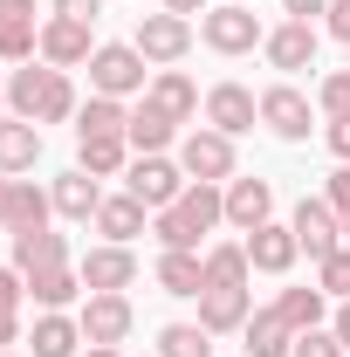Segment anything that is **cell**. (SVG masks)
Masks as SVG:
<instances>
[{"label": "cell", "mask_w": 350, "mask_h": 357, "mask_svg": "<svg viewBox=\"0 0 350 357\" xmlns=\"http://www.w3.org/2000/svg\"><path fill=\"white\" fill-rule=\"evenodd\" d=\"M89 83H96V96L151 89V83H144V55H137L131 42H103V48H96V55H89Z\"/></svg>", "instance_id": "277c9868"}, {"label": "cell", "mask_w": 350, "mask_h": 357, "mask_svg": "<svg viewBox=\"0 0 350 357\" xmlns=\"http://www.w3.org/2000/svg\"><path fill=\"white\" fill-rule=\"evenodd\" d=\"M206 337H213V330H199V323H172V330L158 337V357H213Z\"/></svg>", "instance_id": "e575fe53"}, {"label": "cell", "mask_w": 350, "mask_h": 357, "mask_svg": "<svg viewBox=\"0 0 350 357\" xmlns=\"http://www.w3.org/2000/svg\"><path fill=\"white\" fill-rule=\"evenodd\" d=\"M89 357H124V351H117V344H89Z\"/></svg>", "instance_id": "7dc6e473"}, {"label": "cell", "mask_w": 350, "mask_h": 357, "mask_svg": "<svg viewBox=\"0 0 350 357\" xmlns=\"http://www.w3.org/2000/svg\"><path fill=\"white\" fill-rule=\"evenodd\" d=\"M254 117H261V103H254L241 83H220L213 96H206V124H213V131H227V137L254 131Z\"/></svg>", "instance_id": "4fadbf2b"}, {"label": "cell", "mask_w": 350, "mask_h": 357, "mask_svg": "<svg viewBox=\"0 0 350 357\" xmlns=\"http://www.w3.org/2000/svg\"><path fill=\"white\" fill-rule=\"evenodd\" d=\"M55 14H69V21H96L103 0H55Z\"/></svg>", "instance_id": "60d3db41"}, {"label": "cell", "mask_w": 350, "mask_h": 357, "mask_svg": "<svg viewBox=\"0 0 350 357\" xmlns=\"http://www.w3.org/2000/svg\"><path fill=\"white\" fill-rule=\"evenodd\" d=\"M185 185H192V178L178 172L172 158H137V165H131V199H144L151 213H165V206H172Z\"/></svg>", "instance_id": "9c48e42d"}, {"label": "cell", "mask_w": 350, "mask_h": 357, "mask_svg": "<svg viewBox=\"0 0 350 357\" xmlns=\"http://www.w3.org/2000/svg\"><path fill=\"white\" fill-rule=\"evenodd\" d=\"M48 199H55V213H69V220H96V206H103V192H96V178H89L83 165L55 178V192H48Z\"/></svg>", "instance_id": "603a6c76"}, {"label": "cell", "mask_w": 350, "mask_h": 357, "mask_svg": "<svg viewBox=\"0 0 350 357\" xmlns=\"http://www.w3.org/2000/svg\"><path fill=\"white\" fill-rule=\"evenodd\" d=\"M323 28H330V35H344V42H350V0H330V14H323Z\"/></svg>", "instance_id": "b9f144b4"}, {"label": "cell", "mask_w": 350, "mask_h": 357, "mask_svg": "<svg viewBox=\"0 0 350 357\" xmlns=\"http://www.w3.org/2000/svg\"><path fill=\"white\" fill-rule=\"evenodd\" d=\"M289 227H296V241H303L316 261L344 248V220H337V206H330V199H309V192H303V206H296V220H289Z\"/></svg>", "instance_id": "ba28073f"}, {"label": "cell", "mask_w": 350, "mask_h": 357, "mask_svg": "<svg viewBox=\"0 0 350 357\" xmlns=\"http://www.w3.org/2000/svg\"><path fill=\"white\" fill-rule=\"evenodd\" d=\"M261 48H268V62H275V69H316V28H309V21L275 28Z\"/></svg>", "instance_id": "ffe728a7"}, {"label": "cell", "mask_w": 350, "mask_h": 357, "mask_svg": "<svg viewBox=\"0 0 350 357\" xmlns=\"http://www.w3.org/2000/svg\"><path fill=\"white\" fill-rule=\"evenodd\" d=\"M337 337H344V351H350V303L337 310Z\"/></svg>", "instance_id": "f6af8a7d"}, {"label": "cell", "mask_w": 350, "mask_h": 357, "mask_svg": "<svg viewBox=\"0 0 350 357\" xmlns=\"http://www.w3.org/2000/svg\"><path fill=\"white\" fill-rule=\"evenodd\" d=\"M7 199H14V178H0V227H7Z\"/></svg>", "instance_id": "bcb514c9"}, {"label": "cell", "mask_w": 350, "mask_h": 357, "mask_svg": "<svg viewBox=\"0 0 350 357\" xmlns=\"http://www.w3.org/2000/svg\"><path fill=\"white\" fill-rule=\"evenodd\" d=\"M0 103H7V89H0Z\"/></svg>", "instance_id": "c3c4849f"}, {"label": "cell", "mask_w": 350, "mask_h": 357, "mask_svg": "<svg viewBox=\"0 0 350 357\" xmlns=\"http://www.w3.org/2000/svg\"><path fill=\"white\" fill-rule=\"evenodd\" d=\"M14 268H21V275L69 268V241H62V234H48V227H35V234H14Z\"/></svg>", "instance_id": "ac0fdd59"}, {"label": "cell", "mask_w": 350, "mask_h": 357, "mask_svg": "<svg viewBox=\"0 0 350 357\" xmlns=\"http://www.w3.org/2000/svg\"><path fill=\"white\" fill-rule=\"evenodd\" d=\"M76 275H83V289H96V296H124V289L137 282V255H131V248H117V241H103V248H89V255H83Z\"/></svg>", "instance_id": "5b68a950"}, {"label": "cell", "mask_w": 350, "mask_h": 357, "mask_svg": "<svg viewBox=\"0 0 350 357\" xmlns=\"http://www.w3.org/2000/svg\"><path fill=\"white\" fill-rule=\"evenodd\" d=\"M21 289H28V275L21 268H0V351L21 337Z\"/></svg>", "instance_id": "d6a6232c"}, {"label": "cell", "mask_w": 350, "mask_h": 357, "mask_svg": "<svg viewBox=\"0 0 350 357\" xmlns=\"http://www.w3.org/2000/svg\"><path fill=\"white\" fill-rule=\"evenodd\" d=\"M316 103H323L330 117H350V69H337V76H323V89H316Z\"/></svg>", "instance_id": "74e56055"}, {"label": "cell", "mask_w": 350, "mask_h": 357, "mask_svg": "<svg viewBox=\"0 0 350 357\" xmlns=\"http://www.w3.org/2000/svg\"><path fill=\"white\" fill-rule=\"evenodd\" d=\"M42 55L55 62V69H76V62H89V55H96V48H89V21L48 14V21H42Z\"/></svg>", "instance_id": "30bf717a"}, {"label": "cell", "mask_w": 350, "mask_h": 357, "mask_svg": "<svg viewBox=\"0 0 350 357\" xmlns=\"http://www.w3.org/2000/svg\"><path fill=\"white\" fill-rule=\"evenodd\" d=\"M296 255H303V241H296V227H254L248 234V261L261 268V275H289L296 268Z\"/></svg>", "instance_id": "8fae6325"}, {"label": "cell", "mask_w": 350, "mask_h": 357, "mask_svg": "<svg viewBox=\"0 0 350 357\" xmlns=\"http://www.w3.org/2000/svg\"><path fill=\"white\" fill-rule=\"evenodd\" d=\"M268 213H275V185H268V178H234V185H227V220L241 227V234L268 227Z\"/></svg>", "instance_id": "5bb4252c"}, {"label": "cell", "mask_w": 350, "mask_h": 357, "mask_svg": "<svg viewBox=\"0 0 350 357\" xmlns=\"http://www.w3.org/2000/svg\"><path fill=\"white\" fill-rule=\"evenodd\" d=\"M220 220H227V192H220V185H206V178H192L172 206L151 220V234H158L165 248H199V234H213Z\"/></svg>", "instance_id": "6da1fadb"}, {"label": "cell", "mask_w": 350, "mask_h": 357, "mask_svg": "<svg viewBox=\"0 0 350 357\" xmlns=\"http://www.w3.org/2000/svg\"><path fill=\"white\" fill-rule=\"evenodd\" d=\"M131 131V110H124V96H89L83 103V124L76 137H124Z\"/></svg>", "instance_id": "83f0119b"}, {"label": "cell", "mask_w": 350, "mask_h": 357, "mask_svg": "<svg viewBox=\"0 0 350 357\" xmlns=\"http://www.w3.org/2000/svg\"><path fill=\"white\" fill-rule=\"evenodd\" d=\"M323 199L337 206V220H344V234H350V165H344L337 178H330V192H323Z\"/></svg>", "instance_id": "f35d334b"}, {"label": "cell", "mask_w": 350, "mask_h": 357, "mask_svg": "<svg viewBox=\"0 0 350 357\" xmlns=\"http://www.w3.org/2000/svg\"><path fill=\"white\" fill-rule=\"evenodd\" d=\"M144 213H151L144 199L117 192V199H103V206H96V234H103V241H117V248H131L137 234H144Z\"/></svg>", "instance_id": "e0dca14e"}, {"label": "cell", "mask_w": 350, "mask_h": 357, "mask_svg": "<svg viewBox=\"0 0 350 357\" xmlns=\"http://www.w3.org/2000/svg\"><path fill=\"white\" fill-rule=\"evenodd\" d=\"M323 137H330V151L350 165V117H330V131H323Z\"/></svg>", "instance_id": "ab89813d"}, {"label": "cell", "mask_w": 350, "mask_h": 357, "mask_svg": "<svg viewBox=\"0 0 350 357\" xmlns=\"http://www.w3.org/2000/svg\"><path fill=\"white\" fill-rule=\"evenodd\" d=\"M35 357H76V344H83V323H69L62 310H48L42 323H35Z\"/></svg>", "instance_id": "f546056e"}, {"label": "cell", "mask_w": 350, "mask_h": 357, "mask_svg": "<svg viewBox=\"0 0 350 357\" xmlns=\"http://www.w3.org/2000/svg\"><path fill=\"white\" fill-rule=\"evenodd\" d=\"M48 199L35 178H14V199H7V234H35V227H48Z\"/></svg>", "instance_id": "4316f807"}, {"label": "cell", "mask_w": 350, "mask_h": 357, "mask_svg": "<svg viewBox=\"0 0 350 357\" xmlns=\"http://www.w3.org/2000/svg\"><path fill=\"white\" fill-rule=\"evenodd\" d=\"M76 165L89 178H110L131 165V137H76Z\"/></svg>", "instance_id": "484cf974"}, {"label": "cell", "mask_w": 350, "mask_h": 357, "mask_svg": "<svg viewBox=\"0 0 350 357\" xmlns=\"http://www.w3.org/2000/svg\"><path fill=\"white\" fill-rule=\"evenodd\" d=\"M165 14H206V0H165Z\"/></svg>", "instance_id": "ee69618b"}, {"label": "cell", "mask_w": 350, "mask_h": 357, "mask_svg": "<svg viewBox=\"0 0 350 357\" xmlns=\"http://www.w3.org/2000/svg\"><path fill=\"white\" fill-rule=\"evenodd\" d=\"M0 357H14V351H0Z\"/></svg>", "instance_id": "681fc988"}, {"label": "cell", "mask_w": 350, "mask_h": 357, "mask_svg": "<svg viewBox=\"0 0 350 357\" xmlns=\"http://www.w3.org/2000/svg\"><path fill=\"white\" fill-rule=\"evenodd\" d=\"M131 48L144 55V62H178V55L192 48V21H185V14H144Z\"/></svg>", "instance_id": "52a82bcc"}, {"label": "cell", "mask_w": 350, "mask_h": 357, "mask_svg": "<svg viewBox=\"0 0 350 357\" xmlns=\"http://www.w3.org/2000/svg\"><path fill=\"white\" fill-rule=\"evenodd\" d=\"M199 42L213 48V55H248V48L268 42V35H261V21H254L248 0H227V7H213V14H199Z\"/></svg>", "instance_id": "3957f363"}, {"label": "cell", "mask_w": 350, "mask_h": 357, "mask_svg": "<svg viewBox=\"0 0 350 357\" xmlns=\"http://www.w3.org/2000/svg\"><path fill=\"white\" fill-rule=\"evenodd\" d=\"M35 158H42V131L28 117H7L0 124V172H28Z\"/></svg>", "instance_id": "d4e9b609"}, {"label": "cell", "mask_w": 350, "mask_h": 357, "mask_svg": "<svg viewBox=\"0 0 350 357\" xmlns=\"http://www.w3.org/2000/svg\"><path fill=\"white\" fill-rule=\"evenodd\" d=\"M172 117H165V110H158V103H144V110H131V144H137V158H158V151H165V144H172Z\"/></svg>", "instance_id": "f1b7e54d"}, {"label": "cell", "mask_w": 350, "mask_h": 357, "mask_svg": "<svg viewBox=\"0 0 350 357\" xmlns=\"http://www.w3.org/2000/svg\"><path fill=\"white\" fill-rule=\"evenodd\" d=\"M289 351H296V330L282 323V310H275V303L248 316V357H289Z\"/></svg>", "instance_id": "7402d4cb"}, {"label": "cell", "mask_w": 350, "mask_h": 357, "mask_svg": "<svg viewBox=\"0 0 350 357\" xmlns=\"http://www.w3.org/2000/svg\"><path fill=\"white\" fill-rule=\"evenodd\" d=\"M261 124L275 137H289V144H296V137H309V96L303 89H289V83H275L261 96Z\"/></svg>", "instance_id": "7c38bea8"}, {"label": "cell", "mask_w": 350, "mask_h": 357, "mask_svg": "<svg viewBox=\"0 0 350 357\" xmlns=\"http://www.w3.org/2000/svg\"><path fill=\"white\" fill-rule=\"evenodd\" d=\"M248 248H206V289H248Z\"/></svg>", "instance_id": "1f68e13d"}, {"label": "cell", "mask_w": 350, "mask_h": 357, "mask_svg": "<svg viewBox=\"0 0 350 357\" xmlns=\"http://www.w3.org/2000/svg\"><path fill=\"white\" fill-rule=\"evenodd\" d=\"M289 357H350V351H344V337H337V330H303Z\"/></svg>", "instance_id": "8d00e7d4"}, {"label": "cell", "mask_w": 350, "mask_h": 357, "mask_svg": "<svg viewBox=\"0 0 350 357\" xmlns=\"http://www.w3.org/2000/svg\"><path fill=\"white\" fill-rule=\"evenodd\" d=\"M158 282H165V296H199V289H206V255L165 248V255H158Z\"/></svg>", "instance_id": "44dd1931"}, {"label": "cell", "mask_w": 350, "mask_h": 357, "mask_svg": "<svg viewBox=\"0 0 350 357\" xmlns=\"http://www.w3.org/2000/svg\"><path fill=\"white\" fill-rule=\"evenodd\" d=\"M282 7H289L296 21H309V14H330V0H282Z\"/></svg>", "instance_id": "7bdbcfd3"}, {"label": "cell", "mask_w": 350, "mask_h": 357, "mask_svg": "<svg viewBox=\"0 0 350 357\" xmlns=\"http://www.w3.org/2000/svg\"><path fill=\"white\" fill-rule=\"evenodd\" d=\"M316 275H323V282H316L323 296H344V303H350V248L323 255V261H316Z\"/></svg>", "instance_id": "d590c367"}, {"label": "cell", "mask_w": 350, "mask_h": 357, "mask_svg": "<svg viewBox=\"0 0 350 357\" xmlns=\"http://www.w3.org/2000/svg\"><path fill=\"white\" fill-rule=\"evenodd\" d=\"M42 48V21H35V0H0V55H35Z\"/></svg>", "instance_id": "2e32d148"}, {"label": "cell", "mask_w": 350, "mask_h": 357, "mask_svg": "<svg viewBox=\"0 0 350 357\" xmlns=\"http://www.w3.org/2000/svg\"><path fill=\"white\" fill-rule=\"evenodd\" d=\"M7 103H14V117H28V124H62V117L76 110V89H69V76L48 62V69H14Z\"/></svg>", "instance_id": "7a4b0ae2"}, {"label": "cell", "mask_w": 350, "mask_h": 357, "mask_svg": "<svg viewBox=\"0 0 350 357\" xmlns=\"http://www.w3.org/2000/svg\"><path fill=\"white\" fill-rule=\"evenodd\" d=\"M131 337V303L124 296H89L83 303V344H124Z\"/></svg>", "instance_id": "9a60e30c"}, {"label": "cell", "mask_w": 350, "mask_h": 357, "mask_svg": "<svg viewBox=\"0 0 350 357\" xmlns=\"http://www.w3.org/2000/svg\"><path fill=\"white\" fill-rule=\"evenodd\" d=\"M275 310H282V323H289L296 337H303V330H323V289H282Z\"/></svg>", "instance_id": "4dcf8cb0"}, {"label": "cell", "mask_w": 350, "mask_h": 357, "mask_svg": "<svg viewBox=\"0 0 350 357\" xmlns=\"http://www.w3.org/2000/svg\"><path fill=\"white\" fill-rule=\"evenodd\" d=\"M248 289H199V330H248Z\"/></svg>", "instance_id": "d6986e66"}, {"label": "cell", "mask_w": 350, "mask_h": 357, "mask_svg": "<svg viewBox=\"0 0 350 357\" xmlns=\"http://www.w3.org/2000/svg\"><path fill=\"white\" fill-rule=\"evenodd\" d=\"M144 103H158V110H165L172 124H185V117L199 110V89L185 83L178 69H158V76H151V89H144Z\"/></svg>", "instance_id": "cb8c5ba5"}, {"label": "cell", "mask_w": 350, "mask_h": 357, "mask_svg": "<svg viewBox=\"0 0 350 357\" xmlns=\"http://www.w3.org/2000/svg\"><path fill=\"white\" fill-rule=\"evenodd\" d=\"M178 172L185 178H234V137L227 131H192L185 144H178Z\"/></svg>", "instance_id": "8992f818"}, {"label": "cell", "mask_w": 350, "mask_h": 357, "mask_svg": "<svg viewBox=\"0 0 350 357\" xmlns=\"http://www.w3.org/2000/svg\"><path fill=\"white\" fill-rule=\"evenodd\" d=\"M28 289H35V303H42V310H62V303H76L83 275H69V268H42V275H28Z\"/></svg>", "instance_id": "836d02e7"}]
</instances>
